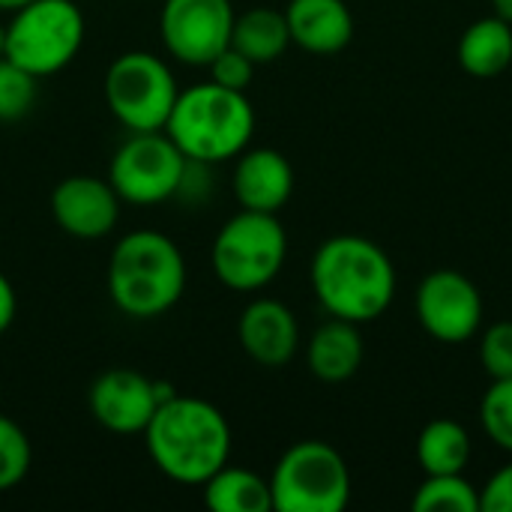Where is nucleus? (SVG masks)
Wrapping results in <instances>:
<instances>
[{
    "label": "nucleus",
    "instance_id": "412c9836",
    "mask_svg": "<svg viewBox=\"0 0 512 512\" xmlns=\"http://www.w3.org/2000/svg\"><path fill=\"white\" fill-rule=\"evenodd\" d=\"M471 435L459 420L438 417L417 438V462L423 474H465L471 462Z\"/></svg>",
    "mask_w": 512,
    "mask_h": 512
},
{
    "label": "nucleus",
    "instance_id": "6ab92c4d",
    "mask_svg": "<svg viewBox=\"0 0 512 512\" xmlns=\"http://www.w3.org/2000/svg\"><path fill=\"white\" fill-rule=\"evenodd\" d=\"M291 45L288 18L282 9L273 6H252L234 18L231 27V48L246 54L255 66H267L279 60Z\"/></svg>",
    "mask_w": 512,
    "mask_h": 512
},
{
    "label": "nucleus",
    "instance_id": "39448f33",
    "mask_svg": "<svg viewBox=\"0 0 512 512\" xmlns=\"http://www.w3.org/2000/svg\"><path fill=\"white\" fill-rule=\"evenodd\" d=\"M288 234L276 213L240 210L216 234L210 264L216 279L237 294L267 288L285 267Z\"/></svg>",
    "mask_w": 512,
    "mask_h": 512
},
{
    "label": "nucleus",
    "instance_id": "2f4dec72",
    "mask_svg": "<svg viewBox=\"0 0 512 512\" xmlns=\"http://www.w3.org/2000/svg\"><path fill=\"white\" fill-rule=\"evenodd\" d=\"M30 0H0V12H15V9H21V6H27Z\"/></svg>",
    "mask_w": 512,
    "mask_h": 512
},
{
    "label": "nucleus",
    "instance_id": "a878e982",
    "mask_svg": "<svg viewBox=\"0 0 512 512\" xmlns=\"http://www.w3.org/2000/svg\"><path fill=\"white\" fill-rule=\"evenodd\" d=\"M480 366L492 381L512 378V321H495L480 339Z\"/></svg>",
    "mask_w": 512,
    "mask_h": 512
},
{
    "label": "nucleus",
    "instance_id": "b1692460",
    "mask_svg": "<svg viewBox=\"0 0 512 512\" xmlns=\"http://www.w3.org/2000/svg\"><path fill=\"white\" fill-rule=\"evenodd\" d=\"M36 84L39 78L9 57H0V123H15L30 114L36 105Z\"/></svg>",
    "mask_w": 512,
    "mask_h": 512
},
{
    "label": "nucleus",
    "instance_id": "1a4fd4ad",
    "mask_svg": "<svg viewBox=\"0 0 512 512\" xmlns=\"http://www.w3.org/2000/svg\"><path fill=\"white\" fill-rule=\"evenodd\" d=\"M186 156L159 132H129V138L114 150L108 162V183L120 195L123 204L132 207H156L174 201Z\"/></svg>",
    "mask_w": 512,
    "mask_h": 512
},
{
    "label": "nucleus",
    "instance_id": "423d86ee",
    "mask_svg": "<svg viewBox=\"0 0 512 512\" xmlns=\"http://www.w3.org/2000/svg\"><path fill=\"white\" fill-rule=\"evenodd\" d=\"M84 30L87 24L75 0H30L6 24L3 57L33 78H51L78 57Z\"/></svg>",
    "mask_w": 512,
    "mask_h": 512
},
{
    "label": "nucleus",
    "instance_id": "393cba45",
    "mask_svg": "<svg viewBox=\"0 0 512 512\" xmlns=\"http://www.w3.org/2000/svg\"><path fill=\"white\" fill-rule=\"evenodd\" d=\"M480 426L501 450L512 453V378L492 381L480 402Z\"/></svg>",
    "mask_w": 512,
    "mask_h": 512
},
{
    "label": "nucleus",
    "instance_id": "c85d7f7f",
    "mask_svg": "<svg viewBox=\"0 0 512 512\" xmlns=\"http://www.w3.org/2000/svg\"><path fill=\"white\" fill-rule=\"evenodd\" d=\"M480 512H512V462L495 471L480 489Z\"/></svg>",
    "mask_w": 512,
    "mask_h": 512
},
{
    "label": "nucleus",
    "instance_id": "f257e3e1",
    "mask_svg": "<svg viewBox=\"0 0 512 512\" xmlns=\"http://www.w3.org/2000/svg\"><path fill=\"white\" fill-rule=\"evenodd\" d=\"M309 282L330 318L357 327L381 318L396 297V267L390 255L360 234L324 240L312 255Z\"/></svg>",
    "mask_w": 512,
    "mask_h": 512
},
{
    "label": "nucleus",
    "instance_id": "f03ea898",
    "mask_svg": "<svg viewBox=\"0 0 512 512\" xmlns=\"http://www.w3.org/2000/svg\"><path fill=\"white\" fill-rule=\"evenodd\" d=\"M144 447L162 477L201 486L228 465L231 426L213 402L177 393L156 408L144 429Z\"/></svg>",
    "mask_w": 512,
    "mask_h": 512
},
{
    "label": "nucleus",
    "instance_id": "ddd939ff",
    "mask_svg": "<svg viewBox=\"0 0 512 512\" xmlns=\"http://www.w3.org/2000/svg\"><path fill=\"white\" fill-rule=\"evenodd\" d=\"M120 195L108 180L93 174L63 177L51 192V216L57 228L75 240H102L120 222Z\"/></svg>",
    "mask_w": 512,
    "mask_h": 512
},
{
    "label": "nucleus",
    "instance_id": "aec40b11",
    "mask_svg": "<svg viewBox=\"0 0 512 512\" xmlns=\"http://www.w3.org/2000/svg\"><path fill=\"white\" fill-rule=\"evenodd\" d=\"M204 507L213 512H270V480L249 468L222 465L207 483H201Z\"/></svg>",
    "mask_w": 512,
    "mask_h": 512
},
{
    "label": "nucleus",
    "instance_id": "473e14b6",
    "mask_svg": "<svg viewBox=\"0 0 512 512\" xmlns=\"http://www.w3.org/2000/svg\"><path fill=\"white\" fill-rule=\"evenodd\" d=\"M3 45H6V24H0V57H3Z\"/></svg>",
    "mask_w": 512,
    "mask_h": 512
},
{
    "label": "nucleus",
    "instance_id": "dca6fc26",
    "mask_svg": "<svg viewBox=\"0 0 512 512\" xmlns=\"http://www.w3.org/2000/svg\"><path fill=\"white\" fill-rule=\"evenodd\" d=\"M285 18L291 42L309 54H339L354 39V15L345 0H291Z\"/></svg>",
    "mask_w": 512,
    "mask_h": 512
},
{
    "label": "nucleus",
    "instance_id": "5701e85b",
    "mask_svg": "<svg viewBox=\"0 0 512 512\" xmlns=\"http://www.w3.org/2000/svg\"><path fill=\"white\" fill-rule=\"evenodd\" d=\"M33 450L27 432L6 414H0V492L15 489L30 474Z\"/></svg>",
    "mask_w": 512,
    "mask_h": 512
},
{
    "label": "nucleus",
    "instance_id": "2eb2a0df",
    "mask_svg": "<svg viewBox=\"0 0 512 512\" xmlns=\"http://www.w3.org/2000/svg\"><path fill=\"white\" fill-rule=\"evenodd\" d=\"M231 189L240 210L279 213L294 195V168L273 147H246L234 162Z\"/></svg>",
    "mask_w": 512,
    "mask_h": 512
},
{
    "label": "nucleus",
    "instance_id": "7c9ffc66",
    "mask_svg": "<svg viewBox=\"0 0 512 512\" xmlns=\"http://www.w3.org/2000/svg\"><path fill=\"white\" fill-rule=\"evenodd\" d=\"M492 6H495V15L507 18L512 24V0H492Z\"/></svg>",
    "mask_w": 512,
    "mask_h": 512
},
{
    "label": "nucleus",
    "instance_id": "f8f14e48",
    "mask_svg": "<svg viewBox=\"0 0 512 512\" xmlns=\"http://www.w3.org/2000/svg\"><path fill=\"white\" fill-rule=\"evenodd\" d=\"M414 309L420 327L444 345H462L483 327V294L459 270H432L417 285Z\"/></svg>",
    "mask_w": 512,
    "mask_h": 512
},
{
    "label": "nucleus",
    "instance_id": "4be33fe9",
    "mask_svg": "<svg viewBox=\"0 0 512 512\" xmlns=\"http://www.w3.org/2000/svg\"><path fill=\"white\" fill-rule=\"evenodd\" d=\"M417 512H480V489L465 474H426L411 498Z\"/></svg>",
    "mask_w": 512,
    "mask_h": 512
},
{
    "label": "nucleus",
    "instance_id": "20e7f679",
    "mask_svg": "<svg viewBox=\"0 0 512 512\" xmlns=\"http://www.w3.org/2000/svg\"><path fill=\"white\" fill-rule=\"evenodd\" d=\"M165 132L186 159L219 165L237 159L252 144L255 108L246 90L201 81L177 93Z\"/></svg>",
    "mask_w": 512,
    "mask_h": 512
},
{
    "label": "nucleus",
    "instance_id": "7ed1b4c3",
    "mask_svg": "<svg viewBox=\"0 0 512 512\" xmlns=\"http://www.w3.org/2000/svg\"><path fill=\"white\" fill-rule=\"evenodd\" d=\"M108 297L117 312L150 321L171 312L186 291V258L162 231H129L108 258Z\"/></svg>",
    "mask_w": 512,
    "mask_h": 512
},
{
    "label": "nucleus",
    "instance_id": "a211bd4d",
    "mask_svg": "<svg viewBox=\"0 0 512 512\" xmlns=\"http://www.w3.org/2000/svg\"><path fill=\"white\" fill-rule=\"evenodd\" d=\"M459 66L474 78H495L512 63V24L501 15H489L465 27L459 48Z\"/></svg>",
    "mask_w": 512,
    "mask_h": 512
},
{
    "label": "nucleus",
    "instance_id": "6e6552de",
    "mask_svg": "<svg viewBox=\"0 0 512 512\" xmlns=\"http://www.w3.org/2000/svg\"><path fill=\"white\" fill-rule=\"evenodd\" d=\"M102 93L111 117L123 129L159 132L171 117L180 87L168 60L150 51H126L111 60Z\"/></svg>",
    "mask_w": 512,
    "mask_h": 512
},
{
    "label": "nucleus",
    "instance_id": "9d476101",
    "mask_svg": "<svg viewBox=\"0 0 512 512\" xmlns=\"http://www.w3.org/2000/svg\"><path fill=\"white\" fill-rule=\"evenodd\" d=\"M231 0H162L159 36L165 51L183 66H204L231 45Z\"/></svg>",
    "mask_w": 512,
    "mask_h": 512
},
{
    "label": "nucleus",
    "instance_id": "4468645a",
    "mask_svg": "<svg viewBox=\"0 0 512 512\" xmlns=\"http://www.w3.org/2000/svg\"><path fill=\"white\" fill-rule=\"evenodd\" d=\"M237 339L252 363L264 369H279L288 366L300 348V324L285 303L273 297H258L240 312Z\"/></svg>",
    "mask_w": 512,
    "mask_h": 512
},
{
    "label": "nucleus",
    "instance_id": "c756f323",
    "mask_svg": "<svg viewBox=\"0 0 512 512\" xmlns=\"http://www.w3.org/2000/svg\"><path fill=\"white\" fill-rule=\"evenodd\" d=\"M15 315H18V297H15L12 282H9L6 273L0 270V336L12 327Z\"/></svg>",
    "mask_w": 512,
    "mask_h": 512
},
{
    "label": "nucleus",
    "instance_id": "9b49d317",
    "mask_svg": "<svg viewBox=\"0 0 512 512\" xmlns=\"http://www.w3.org/2000/svg\"><path fill=\"white\" fill-rule=\"evenodd\" d=\"M177 396L165 381H153L138 369H105L87 390L90 417L114 435H144L156 408Z\"/></svg>",
    "mask_w": 512,
    "mask_h": 512
},
{
    "label": "nucleus",
    "instance_id": "f3484780",
    "mask_svg": "<svg viewBox=\"0 0 512 512\" xmlns=\"http://www.w3.org/2000/svg\"><path fill=\"white\" fill-rule=\"evenodd\" d=\"M309 372L324 384L351 381L363 366V336L357 324L330 318L324 321L306 345Z\"/></svg>",
    "mask_w": 512,
    "mask_h": 512
},
{
    "label": "nucleus",
    "instance_id": "0eeeda50",
    "mask_svg": "<svg viewBox=\"0 0 512 512\" xmlns=\"http://www.w3.org/2000/svg\"><path fill=\"white\" fill-rule=\"evenodd\" d=\"M270 495L276 512H342L351 501L348 462L327 441H297L279 456Z\"/></svg>",
    "mask_w": 512,
    "mask_h": 512
},
{
    "label": "nucleus",
    "instance_id": "cd10ccee",
    "mask_svg": "<svg viewBox=\"0 0 512 512\" xmlns=\"http://www.w3.org/2000/svg\"><path fill=\"white\" fill-rule=\"evenodd\" d=\"M210 168H213L210 162L186 159L183 174H180V183H177V192H174V201L189 204V207H201V204H207V198H210V192H213Z\"/></svg>",
    "mask_w": 512,
    "mask_h": 512
},
{
    "label": "nucleus",
    "instance_id": "bb28decb",
    "mask_svg": "<svg viewBox=\"0 0 512 512\" xmlns=\"http://www.w3.org/2000/svg\"><path fill=\"white\" fill-rule=\"evenodd\" d=\"M207 69H210V81H216V84H222V87H231V90H249V84H252V78H255V63L246 57V54H240L237 48H225V51H219L210 63H207Z\"/></svg>",
    "mask_w": 512,
    "mask_h": 512
}]
</instances>
